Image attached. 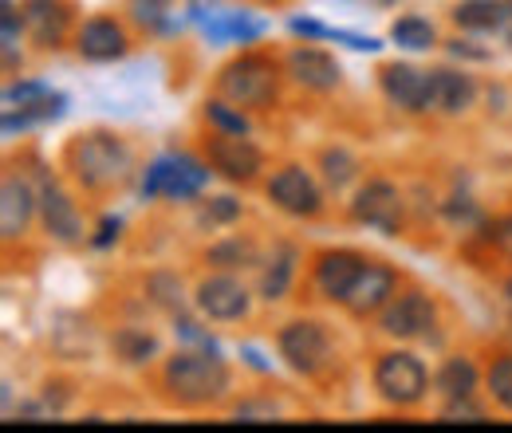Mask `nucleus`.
Returning <instances> with one entry per match:
<instances>
[{"label":"nucleus","instance_id":"obj_1","mask_svg":"<svg viewBox=\"0 0 512 433\" xmlns=\"http://www.w3.org/2000/svg\"><path fill=\"white\" fill-rule=\"evenodd\" d=\"M130 146L119 134H107V130H91V134H79L71 138L67 146V170L75 174V182L87 189H111L123 186L130 178Z\"/></svg>","mask_w":512,"mask_h":433},{"label":"nucleus","instance_id":"obj_22","mask_svg":"<svg viewBox=\"0 0 512 433\" xmlns=\"http://www.w3.org/2000/svg\"><path fill=\"white\" fill-rule=\"evenodd\" d=\"M509 16V0H461L453 8V20L469 32H497Z\"/></svg>","mask_w":512,"mask_h":433},{"label":"nucleus","instance_id":"obj_29","mask_svg":"<svg viewBox=\"0 0 512 433\" xmlns=\"http://www.w3.org/2000/svg\"><path fill=\"white\" fill-rule=\"evenodd\" d=\"M253 256H256L253 245L249 241H237V237L205 252V260L217 264V268H245V264H253Z\"/></svg>","mask_w":512,"mask_h":433},{"label":"nucleus","instance_id":"obj_4","mask_svg":"<svg viewBox=\"0 0 512 433\" xmlns=\"http://www.w3.org/2000/svg\"><path fill=\"white\" fill-rule=\"evenodd\" d=\"M209 182V170L201 158L193 154H162L150 162L146 178H142V193L146 197H174V201H186L197 197Z\"/></svg>","mask_w":512,"mask_h":433},{"label":"nucleus","instance_id":"obj_3","mask_svg":"<svg viewBox=\"0 0 512 433\" xmlns=\"http://www.w3.org/2000/svg\"><path fill=\"white\" fill-rule=\"evenodd\" d=\"M217 87L233 107H268L276 99V67L264 56H241L221 71Z\"/></svg>","mask_w":512,"mask_h":433},{"label":"nucleus","instance_id":"obj_18","mask_svg":"<svg viewBox=\"0 0 512 433\" xmlns=\"http://www.w3.org/2000/svg\"><path fill=\"white\" fill-rule=\"evenodd\" d=\"M71 12L64 0H24V28L40 48H60Z\"/></svg>","mask_w":512,"mask_h":433},{"label":"nucleus","instance_id":"obj_20","mask_svg":"<svg viewBox=\"0 0 512 433\" xmlns=\"http://www.w3.org/2000/svg\"><path fill=\"white\" fill-rule=\"evenodd\" d=\"M477 99V83L465 75V71H434V95H430V107L442 111V115H461L469 111Z\"/></svg>","mask_w":512,"mask_h":433},{"label":"nucleus","instance_id":"obj_14","mask_svg":"<svg viewBox=\"0 0 512 433\" xmlns=\"http://www.w3.org/2000/svg\"><path fill=\"white\" fill-rule=\"evenodd\" d=\"M394 272L379 264V260H367L363 264V272H359V280L351 284V292L343 296V308L351 311V315H371V311L386 308V300L394 296Z\"/></svg>","mask_w":512,"mask_h":433},{"label":"nucleus","instance_id":"obj_21","mask_svg":"<svg viewBox=\"0 0 512 433\" xmlns=\"http://www.w3.org/2000/svg\"><path fill=\"white\" fill-rule=\"evenodd\" d=\"M67 111V95L60 91H44L40 99L24 103V107H8L4 111V134H16V130H28L36 123H52V119H64Z\"/></svg>","mask_w":512,"mask_h":433},{"label":"nucleus","instance_id":"obj_6","mask_svg":"<svg viewBox=\"0 0 512 433\" xmlns=\"http://www.w3.org/2000/svg\"><path fill=\"white\" fill-rule=\"evenodd\" d=\"M280 359L300 374H320L331 363V335L316 319H292L276 335Z\"/></svg>","mask_w":512,"mask_h":433},{"label":"nucleus","instance_id":"obj_24","mask_svg":"<svg viewBox=\"0 0 512 433\" xmlns=\"http://www.w3.org/2000/svg\"><path fill=\"white\" fill-rule=\"evenodd\" d=\"M434 386L446 398H473V390H477V367H473V359H465V355L446 359L438 378H434Z\"/></svg>","mask_w":512,"mask_h":433},{"label":"nucleus","instance_id":"obj_7","mask_svg":"<svg viewBox=\"0 0 512 433\" xmlns=\"http://www.w3.org/2000/svg\"><path fill=\"white\" fill-rule=\"evenodd\" d=\"M383 79V91L386 99L410 115L418 111H430V95H434V71H422L414 63H386L379 71Z\"/></svg>","mask_w":512,"mask_h":433},{"label":"nucleus","instance_id":"obj_13","mask_svg":"<svg viewBox=\"0 0 512 433\" xmlns=\"http://www.w3.org/2000/svg\"><path fill=\"white\" fill-rule=\"evenodd\" d=\"M434 319H438V308L426 292H406L383 311V331L398 339H418L434 327Z\"/></svg>","mask_w":512,"mask_h":433},{"label":"nucleus","instance_id":"obj_36","mask_svg":"<svg viewBox=\"0 0 512 433\" xmlns=\"http://www.w3.org/2000/svg\"><path fill=\"white\" fill-rule=\"evenodd\" d=\"M509 40H512V36H509Z\"/></svg>","mask_w":512,"mask_h":433},{"label":"nucleus","instance_id":"obj_32","mask_svg":"<svg viewBox=\"0 0 512 433\" xmlns=\"http://www.w3.org/2000/svg\"><path fill=\"white\" fill-rule=\"evenodd\" d=\"M233 217H241V201L237 197H213L209 209H205L209 225H221V221H233Z\"/></svg>","mask_w":512,"mask_h":433},{"label":"nucleus","instance_id":"obj_15","mask_svg":"<svg viewBox=\"0 0 512 433\" xmlns=\"http://www.w3.org/2000/svg\"><path fill=\"white\" fill-rule=\"evenodd\" d=\"M40 217H44V229H48L60 245H79V241H83L79 209H75V201H71L56 182H44V186H40Z\"/></svg>","mask_w":512,"mask_h":433},{"label":"nucleus","instance_id":"obj_30","mask_svg":"<svg viewBox=\"0 0 512 433\" xmlns=\"http://www.w3.org/2000/svg\"><path fill=\"white\" fill-rule=\"evenodd\" d=\"M205 115L217 130H229V134H249V119L241 111L229 107V99H209L205 103Z\"/></svg>","mask_w":512,"mask_h":433},{"label":"nucleus","instance_id":"obj_11","mask_svg":"<svg viewBox=\"0 0 512 433\" xmlns=\"http://www.w3.org/2000/svg\"><path fill=\"white\" fill-rule=\"evenodd\" d=\"M351 217L359 225L394 233L398 229V217H402V197H398V189L390 186V182H367V186L355 193V201H351Z\"/></svg>","mask_w":512,"mask_h":433},{"label":"nucleus","instance_id":"obj_8","mask_svg":"<svg viewBox=\"0 0 512 433\" xmlns=\"http://www.w3.org/2000/svg\"><path fill=\"white\" fill-rule=\"evenodd\" d=\"M209 166L217 174H225L229 182H253L256 174H260V166H264V158H260V150L245 134L217 130L209 138Z\"/></svg>","mask_w":512,"mask_h":433},{"label":"nucleus","instance_id":"obj_26","mask_svg":"<svg viewBox=\"0 0 512 433\" xmlns=\"http://www.w3.org/2000/svg\"><path fill=\"white\" fill-rule=\"evenodd\" d=\"M115 351H119L123 363L138 367V363H150V359L158 355V339L146 335V331H138V327H123V331L115 335Z\"/></svg>","mask_w":512,"mask_h":433},{"label":"nucleus","instance_id":"obj_10","mask_svg":"<svg viewBox=\"0 0 512 433\" xmlns=\"http://www.w3.org/2000/svg\"><path fill=\"white\" fill-rule=\"evenodd\" d=\"M268 197H272L284 213H292V217H316V213L323 209L320 186H316L312 174L300 170V166H284V170H276L272 182H268Z\"/></svg>","mask_w":512,"mask_h":433},{"label":"nucleus","instance_id":"obj_5","mask_svg":"<svg viewBox=\"0 0 512 433\" xmlns=\"http://www.w3.org/2000/svg\"><path fill=\"white\" fill-rule=\"evenodd\" d=\"M375 390L390 406H418L430 390V374L418 355L410 351H386L375 363Z\"/></svg>","mask_w":512,"mask_h":433},{"label":"nucleus","instance_id":"obj_12","mask_svg":"<svg viewBox=\"0 0 512 433\" xmlns=\"http://www.w3.org/2000/svg\"><path fill=\"white\" fill-rule=\"evenodd\" d=\"M363 264H367V256H359V252H351V248H331V252H323L320 260H316V288H320L323 300L343 304V296H347L351 284L359 280Z\"/></svg>","mask_w":512,"mask_h":433},{"label":"nucleus","instance_id":"obj_31","mask_svg":"<svg viewBox=\"0 0 512 433\" xmlns=\"http://www.w3.org/2000/svg\"><path fill=\"white\" fill-rule=\"evenodd\" d=\"M489 390H493V402L512 410V355H501L493 367H489Z\"/></svg>","mask_w":512,"mask_h":433},{"label":"nucleus","instance_id":"obj_23","mask_svg":"<svg viewBox=\"0 0 512 433\" xmlns=\"http://www.w3.org/2000/svg\"><path fill=\"white\" fill-rule=\"evenodd\" d=\"M296 276V248L292 245H280L272 252L268 268L260 272V296L272 304V300H284L288 296V284Z\"/></svg>","mask_w":512,"mask_h":433},{"label":"nucleus","instance_id":"obj_17","mask_svg":"<svg viewBox=\"0 0 512 433\" xmlns=\"http://www.w3.org/2000/svg\"><path fill=\"white\" fill-rule=\"evenodd\" d=\"M288 71H292V79H296L300 87H312V91H331V87H339V79H343V67L335 63V56H327L323 48H312V44L292 48Z\"/></svg>","mask_w":512,"mask_h":433},{"label":"nucleus","instance_id":"obj_34","mask_svg":"<svg viewBox=\"0 0 512 433\" xmlns=\"http://www.w3.org/2000/svg\"><path fill=\"white\" fill-rule=\"evenodd\" d=\"M111 237H119V217H107V221H103V229H99L95 245H111Z\"/></svg>","mask_w":512,"mask_h":433},{"label":"nucleus","instance_id":"obj_28","mask_svg":"<svg viewBox=\"0 0 512 433\" xmlns=\"http://www.w3.org/2000/svg\"><path fill=\"white\" fill-rule=\"evenodd\" d=\"M355 174H359V162L347 150H323V178H327V186L343 189Z\"/></svg>","mask_w":512,"mask_h":433},{"label":"nucleus","instance_id":"obj_33","mask_svg":"<svg viewBox=\"0 0 512 433\" xmlns=\"http://www.w3.org/2000/svg\"><path fill=\"white\" fill-rule=\"evenodd\" d=\"M493 241L505 248V252H512V217H501V221L493 225Z\"/></svg>","mask_w":512,"mask_h":433},{"label":"nucleus","instance_id":"obj_19","mask_svg":"<svg viewBox=\"0 0 512 433\" xmlns=\"http://www.w3.org/2000/svg\"><path fill=\"white\" fill-rule=\"evenodd\" d=\"M75 48H79L83 60H95V63L119 60V56L127 52V32H123L115 20L99 16V20H87V24L79 28Z\"/></svg>","mask_w":512,"mask_h":433},{"label":"nucleus","instance_id":"obj_25","mask_svg":"<svg viewBox=\"0 0 512 433\" xmlns=\"http://www.w3.org/2000/svg\"><path fill=\"white\" fill-rule=\"evenodd\" d=\"M205 32H209V40H217V44H225V40H256L264 28L256 24V20H249L245 12H221L217 20H209L205 24Z\"/></svg>","mask_w":512,"mask_h":433},{"label":"nucleus","instance_id":"obj_27","mask_svg":"<svg viewBox=\"0 0 512 433\" xmlns=\"http://www.w3.org/2000/svg\"><path fill=\"white\" fill-rule=\"evenodd\" d=\"M390 40H394L398 48L426 52V48L434 44V24H430V20H422V16H402V20H394Z\"/></svg>","mask_w":512,"mask_h":433},{"label":"nucleus","instance_id":"obj_2","mask_svg":"<svg viewBox=\"0 0 512 433\" xmlns=\"http://www.w3.org/2000/svg\"><path fill=\"white\" fill-rule=\"evenodd\" d=\"M162 382L170 390L174 402L182 406H209L229 390V367L205 351H178L174 359H166Z\"/></svg>","mask_w":512,"mask_h":433},{"label":"nucleus","instance_id":"obj_16","mask_svg":"<svg viewBox=\"0 0 512 433\" xmlns=\"http://www.w3.org/2000/svg\"><path fill=\"white\" fill-rule=\"evenodd\" d=\"M36 205H40V193H32L24 178L8 174L4 186H0V237H4V241L24 237V229H28Z\"/></svg>","mask_w":512,"mask_h":433},{"label":"nucleus","instance_id":"obj_35","mask_svg":"<svg viewBox=\"0 0 512 433\" xmlns=\"http://www.w3.org/2000/svg\"><path fill=\"white\" fill-rule=\"evenodd\" d=\"M509 12H512V0H509Z\"/></svg>","mask_w":512,"mask_h":433},{"label":"nucleus","instance_id":"obj_9","mask_svg":"<svg viewBox=\"0 0 512 433\" xmlns=\"http://www.w3.org/2000/svg\"><path fill=\"white\" fill-rule=\"evenodd\" d=\"M197 311L217 319V323H233V319H245L249 315V288L237 280V276H205L197 284Z\"/></svg>","mask_w":512,"mask_h":433}]
</instances>
